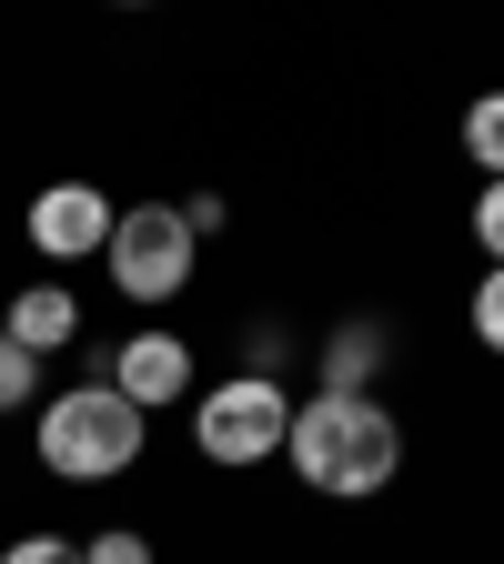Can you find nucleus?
I'll use <instances>...</instances> for the list:
<instances>
[{
	"mask_svg": "<svg viewBox=\"0 0 504 564\" xmlns=\"http://www.w3.org/2000/svg\"><path fill=\"white\" fill-rule=\"evenodd\" d=\"M282 464H293V484H313L323 505H374L404 474V413L384 393H293Z\"/></svg>",
	"mask_w": 504,
	"mask_h": 564,
	"instance_id": "nucleus-1",
	"label": "nucleus"
},
{
	"mask_svg": "<svg viewBox=\"0 0 504 564\" xmlns=\"http://www.w3.org/2000/svg\"><path fill=\"white\" fill-rule=\"evenodd\" d=\"M31 454L61 484H121L141 454H152V413L121 403L111 383H71L61 403H31Z\"/></svg>",
	"mask_w": 504,
	"mask_h": 564,
	"instance_id": "nucleus-2",
	"label": "nucleus"
},
{
	"mask_svg": "<svg viewBox=\"0 0 504 564\" xmlns=\"http://www.w3.org/2000/svg\"><path fill=\"white\" fill-rule=\"evenodd\" d=\"M101 272H111V293H121L131 313H162V303H182V293H192L202 242L182 232V212H172V202H131V212H111Z\"/></svg>",
	"mask_w": 504,
	"mask_h": 564,
	"instance_id": "nucleus-3",
	"label": "nucleus"
},
{
	"mask_svg": "<svg viewBox=\"0 0 504 564\" xmlns=\"http://www.w3.org/2000/svg\"><path fill=\"white\" fill-rule=\"evenodd\" d=\"M282 434H293V383L223 373L212 393H192V454H202V464H223V474L282 464Z\"/></svg>",
	"mask_w": 504,
	"mask_h": 564,
	"instance_id": "nucleus-4",
	"label": "nucleus"
},
{
	"mask_svg": "<svg viewBox=\"0 0 504 564\" xmlns=\"http://www.w3.org/2000/svg\"><path fill=\"white\" fill-rule=\"evenodd\" d=\"M111 192H92V182H51V192H31V212H21V242L51 262V272H71V262H101V242H111Z\"/></svg>",
	"mask_w": 504,
	"mask_h": 564,
	"instance_id": "nucleus-5",
	"label": "nucleus"
},
{
	"mask_svg": "<svg viewBox=\"0 0 504 564\" xmlns=\"http://www.w3.org/2000/svg\"><path fill=\"white\" fill-rule=\"evenodd\" d=\"M101 383L121 403H141V413H162V403H192L202 393V352L182 333H162V323H141V333H121V352H111Z\"/></svg>",
	"mask_w": 504,
	"mask_h": 564,
	"instance_id": "nucleus-6",
	"label": "nucleus"
},
{
	"mask_svg": "<svg viewBox=\"0 0 504 564\" xmlns=\"http://www.w3.org/2000/svg\"><path fill=\"white\" fill-rule=\"evenodd\" d=\"M384 373H394V323L374 313H343L313 352V393H384Z\"/></svg>",
	"mask_w": 504,
	"mask_h": 564,
	"instance_id": "nucleus-7",
	"label": "nucleus"
},
{
	"mask_svg": "<svg viewBox=\"0 0 504 564\" xmlns=\"http://www.w3.org/2000/svg\"><path fill=\"white\" fill-rule=\"evenodd\" d=\"M0 333H11L21 352H61V343H82V293H71V282H21V293L0 303Z\"/></svg>",
	"mask_w": 504,
	"mask_h": 564,
	"instance_id": "nucleus-8",
	"label": "nucleus"
},
{
	"mask_svg": "<svg viewBox=\"0 0 504 564\" xmlns=\"http://www.w3.org/2000/svg\"><path fill=\"white\" fill-rule=\"evenodd\" d=\"M454 141H464V162H474L484 182H504V82L464 101V131H454Z\"/></svg>",
	"mask_w": 504,
	"mask_h": 564,
	"instance_id": "nucleus-9",
	"label": "nucleus"
},
{
	"mask_svg": "<svg viewBox=\"0 0 504 564\" xmlns=\"http://www.w3.org/2000/svg\"><path fill=\"white\" fill-rule=\"evenodd\" d=\"M31 403H41V352H21L0 333V413H31Z\"/></svg>",
	"mask_w": 504,
	"mask_h": 564,
	"instance_id": "nucleus-10",
	"label": "nucleus"
},
{
	"mask_svg": "<svg viewBox=\"0 0 504 564\" xmlns=\"http://www.w3.org/2000/svg\"><path fill=\"white\" fill-rule=\"evenodd\" d=\"M464 323H474V343H484V352H504V272H494V262L474 272V293H464Z\"/></svg>",
	"mask_w": 504,
	"mask_h": 564,
	"instance_id": "nucleus-11",
	"label": "nucleus"
},
{
	"mask_svg": "<svg viewBox=\"0 0 504 564\" xmlns=\"http://www.w3.org/2000/svg\"><path fill=\"white\" fill-rule=\"evenodd\" d=\"M464 232H474V252H484V262L504 272V182H484V192H474V212H464Z\"/></svg>",
	"mask_w": 504,
	"mask_h": 564,
	"instance_id": "nucleus-12",
	"label": "nucleus"
},
{
	"mask_svg": "<svg viewBox=\"0 0 504 564\" xmlns=\"http://www.w3.org/2000/svg\"><path fill=\"white\" fill-rule=\"evenodd\" d=\"M282 364H293V343H282L272 323H253V333H243V373H262V383H282Z\"/></svg>",
	"mask_w": 504,
	"mask_h": 564,
	"instance_id": "nucleus-13",
	"label": "nucleus"
},
{
	"mask_svg": "<svg viewBox=\"0 0 504 564\" xmlns=\"http://www.w3.org/2000/svg\"><path fill=\"white\" fill-rule=\"evenodd\" d=\"M0 564H82V544H71V534H11Z\"/></svg>",
	"mask_w": 504,
	"mask_h": 564,
	"instance_id": "nucleus-14",
	"label": "nucleus"
},
{
	"mask_svg": "<svg viewBox=\"0 0 504 564\" xmlns=\"http://www.w3.org/2000/svg\"><path fill=\"white\" fill-rule=\"evenodd\" d=\"M82 564H152V534L111 524V534H92V544H82Z\"/></svg>",
	"mask_w": 504,
	"mask_h": 564,
	"instance_id": "nucleus-15",
	"label": "nucleus"
},
{
	"mask_svg": "<svg viewBox=\"0 0 504 564\" xmlns=\"http://www.w3.org/2000/svg\"><path fill=\"white\" fill-rule=\"evenodd\" d=\"M172 212H182V232H192V242H212V232L233 223V212H223V192H192V202H172Z\"/></svg>",
	"mask_w": 504,
	"mask_h": 564,
	"instance_id": "nucleus-16",
	"label": "nucleus"
}]
</instances>
